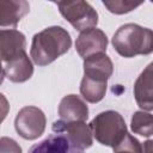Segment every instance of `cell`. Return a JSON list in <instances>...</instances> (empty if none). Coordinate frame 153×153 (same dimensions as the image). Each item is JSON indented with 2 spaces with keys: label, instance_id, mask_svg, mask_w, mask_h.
Instances as JSON below:
<instances>
[{
  "label": "cell",
  "instance_id": "obj_1",
  "mask_svg": "<svg viewBox=\"0 0 153 153\" xmlns=\"http://www.w3.org/2000/svg\"><path fill=\"white\" fill-rule=\"evenodd\" d=\"M72 38L68 31L61 26H50L32 38L30 55L38 66H47L69 50Z\"/></svg>",
  "mask_w": 153,
  "mask_h": 153
},
{
  "label": "cell",
  "instance_id": "obj_2",
  "mask_svg": "<svg viewBox=\"0 0 153 153\" xmlns=\"http://www.w3.org/2000/svg\"><path fill=\"white\" fill-rule=\"evenodd\" d=\"M112 45L123 57L148 55L153 51V31L137 24H124L114 33Z\"/></svg>",
  "mask_w": 153,
  "mask_h": 153
},
{
  "label": "cell",
  "instance_id": "obj_3",
  "mask_svg": "<svg viewBox=\"0 0 153 153\" xmlns=\"http://www.w3.org/2000/svg\"><path fill=\"white\" fill-rule=\"evenodd\" d=\"M92 134L96 140L104 145L115 148L128 134L124 118L114 110H108L98 114L90 123Z\"/></svg>",
  "mask_w": 153,
  "mask_h": 153
},
{
  "label": "cell",
  "instance_id": "obj_4",
  "mask_svg": "<svg viewBox=\"0 0 153 153\" xmlns=\"http://www.w3.org/2000/svg\"><path fill=\"white\" fill-rule=\"evenodd\" d=\"M56 5L63 18L80 32L93 29L98 23V13L86 1H59Z\"/></svg>",
  "mask_w": 153,
  "mask_h": 153
},
{
  "label": "cell",
  "instance_id": "obj_5",
  "mask_svg": "<svg viewBox=\"0 0 153 153\" xmlns=\"http://www.w3.org/2000/svg\"><path fill=\"white\" fill-rule=\"evenodd\" d=\"M45 115L37 106H24L19 110L14 120L17 133L25 140L39 137L45 129Z\"/></svg>",
  "mask_w": 153,
  "mask_h": 153
},
{
  "label": "cell",
  "instance_id": "obj_6",
  "mask_svg": "<svg viewBox=\"0 0 153 153\" xmlns=\"http://www.w3.org/2000/svg\"><path fill=\"white\" fill-rule=\"evenodd\" d=\"M55 134L65 135L74 146L85 149L92 146V129L88 124L81 121L66 122L63 120L55 121L51 127Z\"/></svg>",
  "mask_w": 153,
  "mask_h": 153
},
{
  "label": "cell",
  "instance_id": "obj_7",
  "mask_svg": "<svg viewBox=\"0 0 153 153\" xmlns=\"http://www.w3.org/2000/svg\"><path fill=\"white\" fill-rule=\"evenodd\" d=\"M106 47L108 37L100 29L97 27L80 32L75 42V49L84 60L92 55L105 53Z\"/></svg>",
  "mask_w": 153,
  "mask_h": 153
},
{
  "label": "cell",
  "instance_id": "obj_8",
  "mask_svg": "<svg viewBox=\"0 0 153 153\" xmlns=\"http://www.w3.org/2000/svg\"><path fill=\"white\" fill-rule=\"evenodd\" d=\"M25 36L16 29H2L0 31V55L6 63L25 53Z\"/></svg>",
  "mask_w": 153,
  "mask_h": 153
},
{
  "label": "cell",
  "instance_id": "obj_9",
  "mask_svg": "<svg viewBox=\"0 0 153 153\" xmlns=\"http://www.w3.org/2000/svg\"><path fill=\"white\" fill-rule=\"evenodd\" d=\"M134 97L141 109L147 111L153 110V62L136 79L134 84Z\"/></svg>",
  "mask_w": 153,
  "mask_h": 153
},
{
  "label": "cell",
  "instance_id": "obj_10",
  "mask_svg": "<svg viewBox=\"0 0 153 153\" xmlns=\"http://www.w3.org/2000/svg\"><path fill=\"white\" fill-rule=\"evenodd\" d=\"M29 153H84V149L74 146L65 135L54 133L33 145Z\"/></svg>",
  "mask_w": 153,
  "mask_h": 153
},
{
  "label": "cell",
  "instance_id": "obj_11",
  "mask_svg": "<svg viewBox=\"0 0 153 153\" xmlns=\"http://www.w3.org/2000/svg\"><path fill=\"white\" fill-rule=\"evenodd\" d=\"M59 115L61 120L66 122H85L88 117V108L79 96L68 94L65 96L60 102Z\"/></svg>",
  "mask_w": 153,
  "mask_h": 153
},
{
  "label": "cell",
  "instance_id": "obj_12",
  "mask_svg": "<svg viewBox=\"0 0 153 153\" xmlns=\"http://www.w3.org/2000/svg\"><path fill=\"white\" fill-rule=\"evenodd\" d=\"M4 76L12 82H24L32 76L33 67L26 53L8 61L4 66Z\"/></svg>",
  "mask_w": 153,
  "mask_h": 153
},
{
  "label": "cell",
  "instance_id": "obj_13",
  "mask_svg": "<svg viewBox=\"0 0 153 153\" xmlns=\"http://www.w3.org/2000/svg\"><path fill=\"white\" fill-rule=\"evenodd\" d=\"M29 4L24 0H1L0 1V26L16 27L18 22L29 12Z\"/></svg>",
  "mask_w": 153,
  "mask_h": 153
},
{
  "label": "cell",
  "instance_id": "obj_14",
  "mask_svg": "<svg viewBox=\"0 0 153 153\" xmlns=\"http://www.w3.org/2000/svg\"><path fill=\"white\" fill-rule=\"evenodd\" d=\"M114 65L110 57L105 53L92 55L84 60V74L97 76L102 79H109L112 75Z\"/></svg>",
  "mask_w": 153,
  "mask_h": 153
},
{
  "label": "cell",
  "instance_id": "obj_15",
  "mask_svg": "<svg viewBox=\"0 0 153 153\" xmlns=\"http://www.w3.org/2000/svg\"><path fill=\"white\" fill-rule=\"evenodd\" d=\"M106 86L108 80L84 74L80 84V93L82 98L88 103H98L104 98Z\"/></svg>",
  "mask_w": 153,
  "mask_h": 153
},
{
  "label": "cell",
  "instance_id": "obj_16",
  "mask_svg": "<svg viewBox=\"0 0 153 153\" xmlns=\"http://www.w3.org/2000/svg\"><path fill=\"white\" fill-rule=\"evenodd\" d=\"M130 127L135 134H139L141 136L148 137L153 135V115L145 111L134 112L131 117Z\"/></svg>",
  "mask_w": 153,
  "mask_h": 153
},
{
  "label": "cell",
  "instance_id": "obj_17",
  "mask_svg": "<svg viewBox=\"0 0 153 153\" xmlns=\"http://www.w3.org/2000/svg\"><path fill=\"white\" fill-rule=\"evenodd\" d=\"M142 2H131V1H123V0H115V1H103V5L115 14H123L128 13L136 7H139Z\"/></svg>",
  "mask_w": 153,
  "mask_h": 153
},
{
  "label": "cell",
  "instance_id": "obj_18",
  "mask_svg": "<svg viewBox=\"0 0 153 153\" xmlns=\"http://www.w3.org/2000/svg\"><path fill=\"white\" fill-rule=\"evenodd\" d=\"M114 153H142V146L137 139L127 134L124 140L114 148Z\"/></svg>",
  "mask_w": 153,
  "mask_h": 153
},
{
  "label": "cell",
  "instance_id": "obj_19",
  "mask_svg": "<svg viewBox=\"0 0 153 153\" xmlns=\"http://www.w3.org/2000/svg\"><path fill=\"white\" fill-rule=\"evenodd\" d=\"M0 153H22V148L13 139L2 136L0 139Z\"/></svg>",
  "mask_w": 153,
  "mask_h": 153
},
{
  "label": "cell",
  "instance_id": "obj_20",
  "mask_svg": "<svg viewBox=\"0 0 153 153\" xmlns=\"http://www.w3.org/2000/svg\"><path fill=\"white\" fill-rule=\"evenodd\" d=\"M142 153H153V140H147L143 142Z\"/></svg>",
  "mask_w": 153,
  "mask_h": 153
}]
</instances>
